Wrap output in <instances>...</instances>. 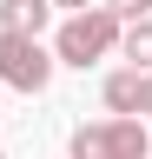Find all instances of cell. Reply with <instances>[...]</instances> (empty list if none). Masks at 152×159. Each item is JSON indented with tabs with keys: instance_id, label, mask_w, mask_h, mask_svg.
Masks as SVG:
<instances>
[{
	"instance_id": "2",
	"label": "cell",
	"mask_w": 152,
	"mask_h": 159,
	"mask_svg": "<svg viewBox=\"0 0 152 159\" xmlns=\"http://www.w3.org/2000/svg\"><path fill=\"white\" fill-rule=\"evenodd\" d=\"M152 152V133L139 119H93V126H73L66 139V159H145Z\"/></svg>"
},
{
	"instance_id": "10",
	"label": "cell",
	"mask_w": 152,
	"mask_h": 159,
	"mask_svg": "<svg viewBox=\"0 0 152 159\" xmlns=\"http://www.w3.org/2000/svg\"><path fill=\"white\" fill-rule=\"evenodd\" d=\"M0 159H7V152H0Z\"/></svg>"
},
{
	"instance_id": "9",
	"label": "cell",
	"mask_w": 152,
	"mask_h": 159,
	"mask_svg": "<svg viewBox=\"0 0 152 159\" xmlns=\"http://www.w3.org/2000/svg\"><path fill=\"white\" fill-rule=\"evenodd\" d=\"M46 7H66V13H86L93 0H46Z\"/></svg>"
},
{
	"instance_id": "3",
	"label": "cell",
	"mask_w": 152,
	"mask_h": 159,
	"mask_svg": "<svg viewBox=\"0 0 152 159\" xmlns=\"http://www.w3.org/2000/svg\"><path fill=\"white\" fill-rule=\"evenodd\" d=\"M53 80V53L40 40H20V33H0V86L13 93H46Z\"/></svg>"
},
{
	"instance_id": "7",
	"label": "cell",
	"mask_w": 152,
	"mask_h": 159,
	"mask_svg": "<svg viewBox=\"0 0 152 159\" xmlns=\"http://www.w3.org/2000/svg\"><path fill=\"white\" fill-rule=\"evenodd\" d=\"M93 7H106L119 27H132V20H152V0H93Z\"/></svg>"
},
{
	"instance_id": "6",
	"label": "cell",
	"mask_w": 152,
	"mask_h": 159,
	"mask_svg": "<svg viewBox=\"0 0 152 159\" xmlns=\"http://www.w3.org/2000/svg\"><path fill=\"white\" fill-rule=\"evenodd\" d=\"M119 53L132 73H152V20H132V27L119 33Z\"/></svg>"
},
{
	"instance_id": "11",
	"label": "cell",
	"mask_w": 152,
	"mask_h": 159,
	"mask_svg": "<svg viewBox=\"0 0 152 159\" xmlns=\"http://www.w3.org/2000/svg\"><path fill=\"white\" fill-rule=\"evenodd\" d=\"M145 159H152V152H145Z\"/></svg>"
},
{
	"instance_id": "5",
	"label": "cell",
	"mask_w": 152,
	"mask_h": 159,
	"mask_svg": "<svg viewBox=\"0 0 152 159\" xmlns=\"http://www.w3.org/2000/svg\"><path fill=\"white\" fill-rule=\"evenodd\" d=\"M106 113L112 119H132V113H139V73H132V66H119V73H106Z\"/></svg>"
},
{
	"instance_id": "8",
	"label": "cell",
	"mask_w": 152,
	"mask_h": 159,
	"mask_svg": "<svg viewBox=\"0 0 152 159\" xmlns=\"http://www.w3.org/2000/svg\"><path fill=\"white\" fill-rule=\"evenodd\" d=\"M139 113L152 119V73H139Z\"/></svg>"
},
{
	"instance_id": "1",
	"label": "cell",
	"mask_w": 152,
	"mask_h": 159,
	"mask_svg": "<svg viewBox=\"0 0 152 159\" xmlns=\"http://www.w3.org/2000/svg\"><path fill=\"white\" fill-rule=\"evenodd\" d=\"M119 20H112L106 7H86V13H66V27L53 33V66H99L106 53H119Z\"/></svg>"
},
{
	"instance_id": "4",
	"label": "cell",
	"mask_w": 152,
	"mask_h": 159,
	"mask_svg": "<svg viewBox=\"0 0 152 159\" xmlns=\"http://www.w3.org/2000/svg\"><path fill=\"white\" fill-rule=\"evenodd\" d=\"M53 20L46 0H0V33H20V40H40V27Z\"/></svg>"
}]
</instances>
